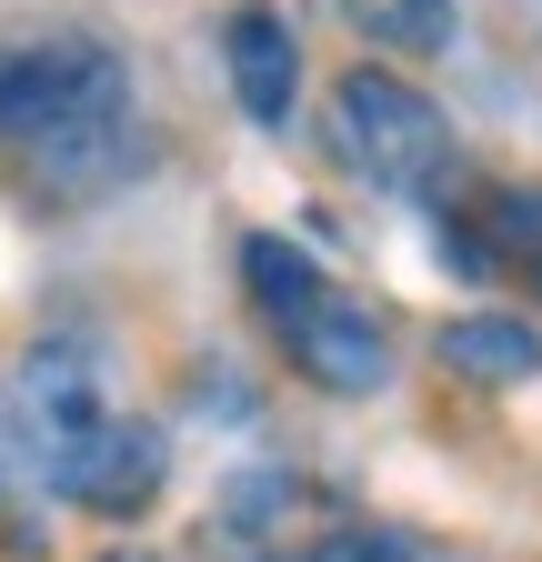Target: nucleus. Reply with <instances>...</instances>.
Returning a JSON list of instances; mask_svg holds the SVG:
<instances>
[{"mask_svg": "<svg viewBox=\"0 0 542 562\" xmlns=\"http://www.w3.org/2000/svg\"><path fill=\"white\" fill-rule=\"evenodd\" d=\"M342 21L372 50H392V60H442L462 41V11H452V0H342Z\"/></svg>", "mask_w": 542, "mask_h": 562, "instance_id": "9", "label": "nucleus"}, {"mask_svg": "<svg viewBox=\"0 0 542 562\" xmlns=\"http://www.w3.org/2000/svg\"><path fill=\"white\" fill-rule=\"evenodd\" d=\"M171 472V442L151 432V422H121L111 412V432L71 462V482H60V503H91V513H142L151 492Z\"/></svg>", "mask_w": 542, "mask_h": 562, "instance_id": "6", "label": "nucleus"}, {"mask_svg": "<svg viewBox=\"0 0 542 562\" xmlns=\"http://www.w3.org/2000/svg\"><path fill=\"white\" fill-rule=\"evenodd\" d=\"M292 513H302V482H292V472H251V482H232L222 532H232V542H271Z\"/></svg>", "mask_w": 542, "mask_h": 562, "instance_id": "10", "label": "nucleus"}, {"mask_svg": "<svg viewBox=\"0 0 542 562\" xmlns=\"http://www.w3.org/2000/svg\"><path fill=\"white\" fill-rule=\"evenodd\" d=\"M493 232H503L512 261H542V191H503L493 201Z\"/></svg>", "mask_w": 542, "mask_h": 562, "instance_id": "12", "label": "nucleus"}, {"mask_svg": "<svg viewBox=\"0 0 542 562\" xmlns=\"http://www.w3.org/2000/svg\"><path fill=\"white\" fill-rule=\"evenodd\" d=\"M222 70H232V101L261 121V131H292V101H302V50L271 11H232L222 21Z\"/></svg>", "mask_w": 542, "mask_h": 562, "instance_id": "5", "label": "nucleus"}, {"mask_svg": "<svg viewBox=\"0 0 542 562\" xmlns=\"http://www.w3.org/2000/svg\"><path fill=\"white\" fill-rule=\"evenodd\" d=\"M282 341H292L302 382L342 392V402H362V392H382V382H392V341H382V322H372L352 292H321V302H312Z\"/></svg>", "mask_w": 542, "mask_h": 562, "instance_id": "4", "label": "nucleus"}, {"mask_svg": "<svg viewBox=\"0 0 542 562\" xmlns=\"http://www.w3.org/2000/svg\"><path fill=\"white\" fill-rule=\"evenodd\" d=\"M312 562H442V552L413 542V532H392V522H342V532L312 542Z\"/></svg>", "mask_w": 542, "mask_h": 562, "instance_id": "11", "label": "nucleus"}, {"mask_svg": "<svg viewBox=\"0 0 542 562\" xmlns=\"http://www.w3.org/2000/svg\"><path fill=\"white\" fill-rule=\"evenodd\" d=\"M11 422H21V452L31 472L60 492L71 482V462L111 432V392H101V362L71 341H41L31 362H21V392H11Z\"/></svg>", "mask_w": 542, "mask_h": 562, "instance_id": "3", "label": "nucleus"}, {"mask_svg": "<svg viewBox=\"0 0 542 562\" xmlns=\"http://www.w3.org/2000/svg\"><path fill=\"white\" fill-rule=\"evenodd\" d=\"M331 151H342L372 191H432L442 161H452V121L422 81H402V70L362 60L331 81Z\"/></svg>", "mask_w": 542, "mask_h": 562, "instance_id": "2", "label": "nucleus"}, {"mask_svg": "<svg viewBox=\"0 0 542 562\" xmlns=\"http://www.w3.org/2000/svg\"><path fill=\"white\" fill-rule=\"evenodd\" d=\"M432 351H442L462 382H532L542 372V331L512 322V312H462V322H442Z\"/></svg>", "mask_w": 542, "mask_h": 562, "instance_id": "7", "label": "nucleus"}, {"mask_svg": "<svg viewBox=\"0 0 542 562\" xmlns=\"http://www.w3.org/2000/svg\"><path fill=\"white\" fill-rule=\"evenodd\" d=\"M241 281H251V302H261V322H271V331H292V322L331 292L321 261H312L302 241H282V232H251V241H241Z\"/></svg>", "mask_w": 542, "mask_h": 562, "instance_id": "8", "label": "nucleus"}, {"mask_svg": "<svg viewBox=\"0 0 542 562\" xmlns=\"http://www.w3.org/2000/svg\"><path fill=\"white\" fill-rule=\"evenodd\" d=\"M0 140H21L50 181H111L131 161V60L81 31L0 41Z\"/></svg>", "mask_w": 542, "mask_h": 562, "instance_id": "1", "label": "nucleus"}]
</instances>
